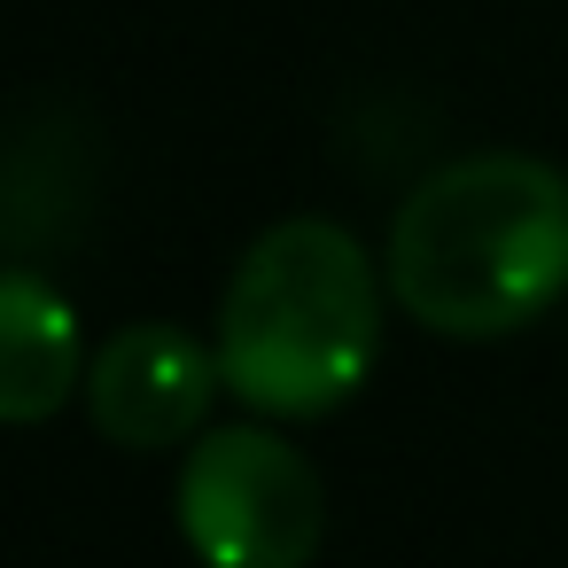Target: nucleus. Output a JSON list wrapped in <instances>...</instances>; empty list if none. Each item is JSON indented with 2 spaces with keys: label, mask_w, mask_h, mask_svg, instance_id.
Wrapping results in <instances>:
<instances>
[{
  "label": "nucleus",
  "mask_w": 568,
  "mask_h": 568,
  "mask_svg": "<svg viewBox=\"0 0 568 568\" xmlns=\"http://www.w3.org/2000/svg\"><path fill=\"white\" fill-rule=\"evenodd\" d=\"M172 514L203 568H312L327 537V490L312 459L257 420L211 428L187 452Z\"/></svg>",
  "instance_id": "3"
},
{
  "label": "nucleus",
  "mask_w": 568,
  "mask_h": 568,
  "mask_svg": "<svg viewBox=\"0 0 568 568\" xmlns=\"http://www.w3.org/2000/svg\"><path fill=\"white\" fill-rule=\"evenodd\" d=\"M226 389L219 351H203L172 320H133L118 327L94 366H87V413L110 444L125 452H172L211 420V397Z\"/></svg>",
  "instance_id": "4"
},
{
  "label": "nucleus",
  "mask_w": 568,
  "mask_h": 568,
  "mask_svg": "<svg viewBox=\"0 0 568 568\" xmlns=\"http://www.w3.org/2000/svg\"><path fill=\"white\" fill-rule=\"evenodd\" d=\"M382 273L428 335H521L568 288V172L514 149L436 164L389 219Z\"/></svg>",
  "instance_id": "1"
},
{
  "label": "nucleus",
  "mask_w": 568,
  "mask_h": 568,
  "mask_svg": "<svg viewBox=\"0 0 568 568\" xmlns=\"http://www.w3.org/2000/svg\"><path fill=\"white\" fill-rule=\"evenodd\" d=\"M79 389V312L48 288V273L17 265L0 281V420L40 428Z\"/></svg>",
  "instance_id": "5"
},
{
  "label": "nucleus",
  "mask_w": 568,
  "mask_h": 568,
  "mask_svg": "<svg viewBox=\"0 0 568 568\" xmlns=\"http://www.w3.org/2000/svg\"><path fill=\"white\" fill-rule=\"evenodd\" d=\"M382 358V288L351 226L281 219L265 226L219 296L226 389L265 420H320L366 389Z\"/></svg>",
  "instance_id": "2"
}]
</instances>
